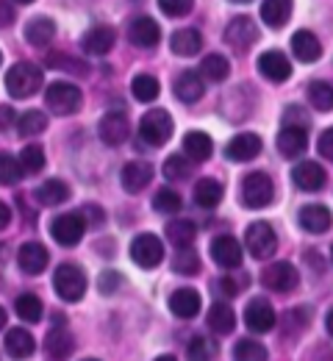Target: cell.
<instances>
[{
	"label": "cell",
	"mask_w": 333,
	"mask_h": 361,
	"mask_svg": "<svg viewBox=\"0 0 333 361\" xmlns=\"http://www.w3.org/2000/svg\"><path fill=\"white\" fill-rule=\"evenodd\" d=\"M291 180L303 192H320L325 186V180H328V173L317 161H300V164L291 167Z\"/></svg>",
	"instance_id": "cell-16"
},
{
	"label": "cell",
	"mask_w": 333,
	"mask_h": 361,
	"mask_svg": "<svg viewBox=\"0 0 333 361\" xmlns=\"http://www.w3.org/2000/svg\"><path fill=\"white\" fill-rule=\"evenodd\" d=\"M270 353L261 342L256 339H239L237 348H234V361H267Z\"/></svg>",
	"instance_id": "cell-41"
},
{
	"label": "cell",
	"mask_w": 333,
	"mask_h": 361,
	"mask_svg": "<svg viewBox=\"0 0 333 361\" xmlns=\"http://www.w3.org/2000/svg\"><path fill=\"white\" fill-rule=\"evenodd\" d=\"M331 259H333V247H331Z\"/></svg>",
	"instance_id": "cell-63"
},
{
	"label": "cell",
	"mask_w": 333,
	"mask_h": 361,
	"mask_svg": "<svg viewBox=\"0 0 333 361\" xmlns=\"http://www.w3.org/2000/svg\"><path fill=\"white\" fill-rule=\"evenodd\" d=\"M291 17V0H264L261 3V20L270 28H284Z\"/></svg>",
	"instance_id": "cell-30"
},
{
	"label": "cell",
	"mask_w": 333,
	"mask_h": 361,
	"mask_svg": "<svg viewBox=\"0 0 333 361\" xmlns=\"http://www.w3.org/2000/svg\"><path fill=\"white\" fill-rule=\"evenodd\" d=\"M20 161H23V167H25V173H39V170H45V150L39 147V145H25L23 147V153H20Z\"/></svg>",
	"instance_id": "cell-47"
},
{
	"label": "cell",
	"mask_w": 333,
	"mask_h": 361,
	"mask_svg": "<svg viewBox=\"0 0 333 361\" xmlns=\"http://www.w3.org/2000/svg\"><path fill=\"white\" fill-rule=\"evenodd\" d=\"M170 47H172L175 56H197L200 47H203V37H200V31H194V28H181V31L172 34Z\"/></svg>",
	"instance_id": "cell-31"
},
{
	"label": "cell",
	"mask_w": 333,
	"mask_h": 361,
	"mask_svg": "<svg viewBox=\"0 0 333 361\" xmlns=\"http://www.w3.org/2000/svg\"><path fill=\"white\" fill-rule=\"evenodd\" d=\"M97 134H100V139H103L108 147H117V145H122V142L128 139L131 123H128L125 114L108 111V114H103V120H100V126H97Z\"/></svg>",
	"instance_id": "cell-12"
},
{
	"label": "cell",
	"mask_w": 333,
	"mask_h": 361,
	"mask_svg": "<svg viewBox=\"0 0 333 361\" xmlns=\"http://www.w3.org/2000/svg\"><path fill=\"white\" fill-rule=\"evenodd\" d=\"M228 73H231V64H228V59L225 56H220V53H208L203 61H200V75L203 78H208V81H225L228 78Z\"/></svg>",
	"instance_id": "cell-35"
},
{
	"label": "cell",
	"mask_w": 333,
	"mask_h": 361,
	"mask_svg": "<svg viewBox=\"0 0 333 361\" xmlns=\"http://www.w3.org/2000/svg\"><path fill=\"white\" fill-rule=\"evenodd\" d=\"M120 283H122V278H120L117 270H103L97 275V289H100L103 295H114V292L120 289Z\"/></svg>",
	"instance_id": "cell-50"
},
{
	"label": "cell",
	"mask_w": 333,
	"mask_h": 361,
	"mask_svg": "<svg viewBox=\"0 0 333 361\" xmlns=\"http://www.w3.org/2000/svg\"><path fill=\"white\" fill-rule=\"evenodd\" d=\"M81 214H84V220H87L89 226H97V223H103V220H106L103 209H100V206H92V203H89V206H84V209H81Z\"/></svg>",
	"instance_id": "cell-54"
},
{
	"label": "cell",
	"mask_w": 333,
	"mask_h": 361,
	"mask_svg": "<svg viewBox=\"0 0 333 361\" xmlns=\"http://www.w3.org/2000/svg\"><path fill=\"white\" fill-rule=\"evenodd\" d=\"M11 114H14V111H11L8 106H3V131H6V126L11 123Z\"/></svg>",
	"instance_id": "cell-55"
},
{
	"label": "cell",
	"mask_w": 333,
	"mask_h": 361,
	"mask_svg": "<svg viewBox=\"0 0 333 361\" xmlns=\"http://www.w3.org/2000/svg\"><path fill=\"white\" fill-rule=\"evenodd\" d=\"M156 361H178V359H175V356H170V353H167V356H158V359H156Z\"/></svg>",
	"instance_id": "cell-59"
},
{
	"label": "cell",
	"mask_w": 333,
	"mask_h": 361,
	"mask_svg": "<svg viewBox=\"0 0 333 361\" xmlns=\"http://www.w3.org/2000/svg\"><path fill=\"white\" fill-rule=\"evenodd\" d=\"M244 245H247V250H250L253 259L264 262V259H270V256L275 253V247H278V236H275V231H272L270 223L258 220V223L247 226V231H244Z\"/></svg>",
	"instance_id": "cell-7"
},
{
	"label": "cell",
	"mask_w": 333,
	"mask_h": 361,
	"mask_svg": "<svg viewBox=\"0 0 333 361\" xmlns=\"http://www.w3.org/2000/svg\"><path fill=\"white\" fill-rule=\"evenodd\" d=\"M70 195H73V192H70V186L58 178L45 180V183L37 189V200H39L42 206H61V203H67V200H70Z\"/></svg>",
	"instance_id": "cell-33"
},
{
	"label": "cell",
	"mask_w": 333,
	"mask_h": 361,
	"mask_svg": "<svg viewBox=\"0 0 333 361\" xmlns=\"http://www.w3.org/2000/svg\"><path fill=\"white\" fill-rule=\"evenodd\" d=\"M48 128V114L39 111V109H31L25 114H20V123H17V131L23 136H37Z\"/></svg>",
	"instance_id": "cell-39"
},
{
	"label": "cell",
	"mask_w": 333,
	"mask_h": 361,
	"mask_svg": "<svg viewBox=\"0 0 333 361\" xmlns=\"http://www.w3.org/2000/svg\"><path fill=\"white\" fill-rule=\"evenodd\" d=\"M217 356V342L208 336H194L187 348V359L189 361H211Z\"/></svg>",
	"instance_id": "cell-43"
},
{
	"label": "cell",
	"mask_w": 333,
	"mask_h": 361,
	"mask_svg": "<svg viewBox=\"0 0 333 361\" xmlns=\"http://www.w3.org/2000/svg\"><path fill=\"white\" fill-rule=\"evenodd\" d=\"M131 259H134V264H139L144 270L158 267L164 262V245H161V239L156 233H139V236H134V242H131Z\"/></svg>",
	"instance_id": "cell-9"
},
{
	"label": "cell",
	"mask_w": 333,
	"mask_h": 361,
	"mask_svg": "<svg viewBox=\"0 0 333 361\" xmlns=\"http://www.w3.org/2000/svg\"><path fill=\"white\" fill-rule=\"evenodd\" d=\"M48 247L45 245H39V242H25L23 247H20V253H17V264H20V270L28 272V275H39V272L48 270Z\"/></svg>",
	"instance_id": "cell-18"
},
{
	"label": "cell",
	"mask_w": 333,
	"mask_h": 361,
	"mask_svg": "<svg viewBox=\"0 0 333 361\" xmlns=\"http://www.w3.org/2000/svg\"><path fill=\"white\" fill-rule=\"evenodd\" d=\"M53 286H56V292H58L61 300L78 303L84 298V292H87V275H84V270L78 264L64 262V264H58L56 272H53Z\"/></svg>",
	"instance_id": "cell-2"
},
{
	"label": "cell",
	"mask_w": 333,
	"mask_h": 361,
	"mask_svg": "<svg viewBox=\"0 0 333 361\" xmlns=\"http://www.w3.org/2000/svg\"><path fill=\"white\" fill-rule=\"evenodd\" d=\"M14 3H31V0H14Z\"/></svg>",
	"instance_id": "cell-60"
},
{
	"label": "cell",
	"mask_w": 333,
	"mask_h": 361,
	"mask_svg": "<svg viewBox=\"0 0 333 361\" xmlns=\"http://www.w3.org/2000/svg\"><path fill=\"white\" fill-rule=\"evenodd\" d=\"M172 272H178V275H197V272H200V259H197V253H194L191 247L178 250L175 259H172Z\"/></svg>",
	"instance_id": "cell-45"
},
{
	"label": "cell",
	"mask_w": 333,
	"mask_h": 361,
	"mask_svg": "<svg viewBox=\"0 0 333 361\" xmlns=\"http://www.w3.org/2000/svg\"><path fill=\"white\" fill-rule=\"evenodd\" d=\"M275 322H278V314H275V309L270 306V300L253 298V300L247 303V309H244V325H247L253 334H267V331L275 328Z\"/></svg>",
	"instance_id": "cell-10"
},
{
	"label": "cell",
	"mask_w": 333,
	"mask_h": 361,
	"mask_svg": "<svg viewBox=\"0 0 333 361\" xmlns=\"http://www.w3.org/2000/svg\"><path fill=\"white\" fill-rule=\"evenodd\" d=\"M53 37H56V23H53L50 17H34V20L25 25V39H28L31 45L45 47L53 42Z\"/></svg>",
	"instance_id": "cell-29"
},
{
	"label": "cell",
	"mask_w": 333,
	"mask_h": 361,
	"mask_svg": "<svg viewBox=\"0 0 333 361\" xmlns=\"http://www.w3.org/2000/svg\"><path fill=\"white\" fill-rule=\"evenodd\" d=\"M172 131H175V123H172L170 111H164V109H153V111H147V114L142 117V123H139V136H142L150 147H161V145H167L170 136H172Z\"/></svg>",
	"instance_id": "cell-4"
},
{
	"label": "cell",
	"mask_w": 333,
	"mask_h": 361,
	"mask_svg": "<svg viewBox=\"0 0 333 361\" xmlns=\"http://www.w3.org/2000/svg\"><path fill=\"white\" fill-rule=\"evenodd\" d=\"M275 186L267 173H250L241 180V200L247 209H264L267 203H272Z\"/></svg>",
	"instance_id": "cell-8"
},
{
	"label": "cell",
	"mask_w": 333,
	"mask_h": 361,
	"mask_svg": "<svg viewBox=\"0 0 333 361\" xmlns=\"http://www.w3.org/2000/svg\"><path fill=\"white\" fill-rule=\"evenodd\" d=\"M23 173H25V167H23L20 159H14L11 153H3V156H0V183H3V186L17 183V180L23 178Z\"/></svg>",
	"instance_id": "cell-44"
},
{
	"label": "cell",
	"mask_w": 333,
	"mask_h": 361,
	"mask_svg": "<svg viewBox=\"0 0 333 361\" xmlns=\"http://www.w3.org/2000/svg\"><path fill=\"white\" fill-rule=\"evenodd\" d=\"M308 100L314 109L320 111H331L333 109V87L325 81H311L308 84Z\"/></svg>",
	"instance_id": "cell-42"
},
{
	"label": "cell",
	"mask_w": 333,
	"mask_h": 361,
	"mask_svg": "<svg viewBox=\"0 0 333 361\" xmlns=\"http://www.w3.org/2000/svg\"><path fill=\"white\" fill-rule=\"evenodd\" d=\"M211 150H214V142H211L208 134H203V131H189V134L184 136V153L189 156L191 161H206V159L211 156Z\"/></svg>",
	"instance_id": "cell-34"
},
{
	"label": "cell",
	"mask_w": 333,
	"mask_h": 361,
	"mask_svg": "<svg viewBox=\"0 0 333 361\" xmlns=\"http://www.w3.org/2000/svg\"><path fill=\"white\" fill-rule=\"evenodd\" d=\"M48 64L53 70H64V73H78V75H87L89 67L78 59H67V56H58V53H50L48 56Z\"/></svg>",
	"instance_id": "cell-48"
},
{
	"label": "cell",
	"mask_w": 333,
	"mask_h": 361,
	"mask_svg": "<svg viewBox=\"0 0 333 361\" xmlns=\"http://www.w3.org/2000/svg\"><path fill=\"white\" fill-rule=\"evenodd\" d=\"M114 42H117V34H114L111 25H95V28H89V31L84 34L81 47H84L89 56H106V53L114 47Z\"/></svg>",
	"instance_id": "cell-23"
},
{
	"label": "cell",
	"mask_w": 333,
	"mask_h": 361,
	"mask_svg": "<svg viewBox=\"0 0 333 361\" xmlns=\"http://www.w3.org/2000/svg\"><path fill=\"white\" fill-rule=\"evenodd\" d=\"M320 156L322 159H328V161H333V128H328V131H322V136H320Z\"/></svg>",
	"instance_id": "cell-52"
},
{
	"label": "cell",
	"mask_w": 333,
	"mask_h": 361,
	"mask_svg": "<svg viewBox=\"0 0 333 361\" xmlns=\"http://www.w3.org/2000/svg\"><path fill=\"white\" fill-rule=\"evenodd\" d=\"M284 126H303V128H308L306 111H303V109H294V106H289V109H286Z\"/></svg>",
	"instance_id": "cell-51"
},
{
	"label": "cell",
	"mask_w": 333,
	"mask_h": 361,
	"mask_svg": "<svg viewBox=\"0 0 333 361\" xmlns=\"http://www.w3.org/2000/svg\"><path fill=\"white\" fill-rule=\"evenodd\" d=\"M189 176H191V167L181 153H172V156L164 161V178L167 180H187Z\"/></svg>",
	"instance_id": "cell-46"
},
{
	"label": "cell",
	"mask_w": 333,
	"mask_h": 361,
	"mask_svg": "<svg viewBox=\"0 0 333 361\" xmlns=\"http://www.w3.org/2000/svg\"><path fill=\"white\" fill-rule=\"evenodd\" d=\"M291 53L297 56V61L311 64V61H317L322 56V45H320V39L311 31H297L291 37Z\"/></svg>",
	"instance_id": "cell-27"
},
{
	"label": "cell",
	"mask_w": 333,
	"mask_h": 361,
	"mask_svg": "<svg viewBox=\"0 0 333 361\" xmlns=\"http://www.w3.org/2000/svg\"><path fill=\"white\" fill-rule=\"evenodd\" d=\"M14 312H17V317L20 319H25V322H39L42 319V300L37 298V295H31V292H25V295H20L17 300H14Z\"/></svg>",
	"instance_id": "cell-37"
},
{
	"label": "cell",
	"mask_w": 333,
	"mask_h": 361,
	"mask_svg": "<svg viewBox=\"0 0 333 361\" xmlns=\"http://www.w3.org/2000/svg\"><path fill=\"white\" fill-rule=\"evenodd\" d=\"M14 14H11V8H8V3H3V23L8 25V20H11Z\"/></svg>",
	"instance_id": "cell-56"
},
{
	"label": "cell",
	"mask_w": 333,
	"mask_h": 361,
	"mask_svg": "<svg viewBox=\"0 0 333 361\" xmlns=\"http://www.w3.org/2000/svg\"><path fill=\"white\" fill-rule=\"evenodd\" d=\"M258 153H261V136L258 134H239L225 147V156L231 161H237V164H244V161L256 159Z\"/></svg>",
	"instance_id": "cell-20"
},
{
	"label": "cell",
	"mask_w": 333,
	"mask_h": 361,
	"mask_svg": "<svg viewBox=\"0 0 333 361\" xmlns=\"http://www.w3.org/2000/svg\"><path fill=\"white\" fill-rule=\"evenodd\" d=\"M194 0H158V8L167 14V17H184L189 14Z\"/></svg>",
	"instance_id": "cell-49"
},
{
	"label": "cell",
	"mask_w": 333,
	"mask_h": 361,
	"mask_svg": "<svg viewBox=\"0 0 333 361\" xmlns=\"http://www.w3.org/2000/svg\"><path fill=\"white\" fill-rule=\"evenodd\" d=\"M84 103V94L75 84H67V81H53L45 92V106H48L53 114L58 117H70L81 109Z\"/></svg>",
	"instance_id": "cell-3"
},
{
	"label": "cell",
	"mask_w": 333,
	"mask_h": 361,
	"mask_svg": "<svg viewBox=\"0 0 333 361\" xmlns=\"http://www.w3.org/2000/svg\"><path fill=\"white\" fill-rule=\"evenodd\" d=\"M208 328H211L214 334H220V336L231 334V331L237 328V314H234V309H231L228 303H214V306L208 309Z\"/></svg>",
	"instance_id": "cell-32"
},
{
	"label": "cell",
	"mask_w": 333,
	"mask_h": 361,
	"mask_svg": "<svg viewBox=\"0 0 333 361\" xmlns=\"http://www.w3.org/2000/svg\"><path fill=\"white\" fill-rule=\"evenodd\" d=\"M258 73L272 84H284L286 78L291 75V61L281 50H264L258 56Z\"/></svg>",
	"instance_id": "cell-14"
},
{
	"label": "cell",
	"mask_w": 333,
	"mask_h": 361,
	"mask_svg": "<svg viewBox=\"0 0 333 361\" xmlns=\"http://www.w3.org/2000/svg\"><path fill=\"white\" fill-rule=\"evenodd\" d=\"M234 3H247V0H234Z\"/></svg>",
	"instance_id": "cell-61"
},
{
	"label": "cell",
	"mask_w": 333,
	"mask_h": 361,
	"mask_svg": "<svg viewBox=\"0 0 333 361\" xmlns=\"http://www.w3.org/2000/svg\"><path fill=\"white\" fill-rule=\"evenodd\" d=\"M241 283H244V278H241V281L231 278V275L220 278V289H222V295H231V298H237L239 292H241Z\"/></svg>",
	"instance_id": "cell-53"
},
{
	"label": "cell",
	"mask_w": 333,
	"mask_h": 361,
	"mask_svg": "<svg viewBox=\"0 0 333 361\" xmlns=\"http://www.w3.org/2000/svg\"><path fill=\"white\" fill-rule=\"evenodd\" d=\"M194 236H197V228H194L191 220H172V223L167 226V239H170L178 250L189 247L191 242H194Z\"/></svg>",
	"instance_id": "cell-36"
},
{
	"label": "cell",
	"mask_w": 333,
	"mask_h": 361,
	"mask_svg": "<svg viewBox=\"0 0 333 361\" xmlns=\"http://www.w3.org/2000/svg\"><path fill=\"white\" fill-rule=\"evenodd\" d=\"M131 92H134V97H137L139 103H153V100L158 97V92H161V84H158V78H153V75H147V73H139V75H134V81H131Z\"/></svg>",
	"instance_id": "cell-38"
},
{
	"label": "cell",
	"mask_w": 333,
	"mask_h": 361,
	"mask_svg": "<svg viewBox=\"0 0 333 361\" xmlns=\"http://www.w3.org/2000/svg\"><path fill=\"white\" fill-rule=\"evenodd\" d=\"M89 223L84 220L81 212H67V214H58L53 223H50V236L61 245V247H73L84 239Z\"/></svg>",
	"instance_id": "cell-6"
},
{
	"label": "cell",
	"mask_w": 333,
	"mask_h": 361,
	"mask_svg": "<svg viewBox=\"0 0 333 361\" xmlns=\"http://www.w3.org/2000/svg\"><path fill=\"white\" fill-rule=\"evenodd\" d=\"M39 90H42V70H39L37 64H31V61H17V64L8 67V73H6V92H8L11 97L23 100V97L37 94Z\"/></svg>",
	"instance_id": "cell-1"
},
{
	"label": "cell",
	"mask_w": 333,
	"mask_h": 361,
	"mask_svg": "<svg viewBox=\"0 0 333 361\" xmlns=\"http://www.w3.org/2000/svg\"><path fill=\"white\" fill-rule=\"evenodd\" d=\"M300 226L306 228L308 233H325V231H331V226H333V214L325 206H320V203L303 206V209H300Z\"/></svg>",
	"instance_id": "cell-26"
},
{
	"label": "cell",
	"mask_w": 333,
	"mask_h": 361,
	"mask_svg": "<svg viewBox=\"0 0 333 361\" xmlns=\"http://www.w3.org/2000/svg\"><path fill=\"white\" fill-rule=\"evenodd\" d=\"M75 350V336L67 331V319L61 317V312H53V328L45 336V353L50 361H67Z\"/></svg>",
	"instance_id": "cell-5"
},
{
	"label": "cell",
	"mask_w": 333,
	"mask_h": 361,
	"mask_svg": "<svg viewBox=\"0 0 333 361\" xmlns=\"http://www.w3.org/2000/svg\"><path fill=\"white\" fill-rule=\"evenodd\" d=\"M172 92H175V97H178L181 103H197V100L203 97V92H206L203 90V75L194 73V70H187V73L175 75Z\"/></svg>",
	"instance_id": "cell-24"
},
{
	"label": "cell",
	"mask_w": 333,
	"mask_h": 361,
	"mask_svg": "<svg viewBox=\"0 0 333 361\" xmlns=\"http://www.w3.org/2000/svg\"><path fill=\"white\" fill-rule=\"evenodd\" d=\"M297 281H300L297 267L289 264V262H275V264H270L267 270L261 272V283L270 292H291L297 286Z\"/></svg>",
	"instance_id": "cell-11"
},
{
	"label": "cell",
	"mask_w": 333,
	"mask_h": 361,
	"mask_svg": "<svg viewBox=\"0 0 333 361\" xmlns=\"http://www.w3.org/2000/svg\"><path fill=\"white\" fill-rule=\"evenodd\" d=\"M3 348H6V353L14 361H25L34 356L37 342H34V336L25 328H8L3 334Z\"/></svg>",
	"instance_id": "cell-17"
},
{
	"label": "cell",
	"mask_w": 333,
	"mask_h": 361,
	"mask_svg": "<svg viewBox=\"0 0 333 361\" xmlns=\"http://www.w3.org/2000/svg\"><path fill=\"white\" fill-rule=\"evenodd\" d=\"M128 39L137 47H156L161 39V28L153 17H134L128 25Z\"/></svg>",
	"instance_id": "cell-19"
},
{
	"label": "cell",
	"mask_w": 333,
	"mask_h": 361,
	"mask_svg": "<svg viewBox=\"0 0 333 361\" xmlns=\"http://www.w3.org/2000/svg\"><path fill=\"white\" fill-rule=\"evenodd\" d=\"M84 361H97V359H84Z\"/></svg>",
	"instance_id": "cell-62"
},
{
	"label": "cell",
	"mask_w": 333,
	"mask_h": 361,
	"mask_svg": "<svg viewBox=\"0 0 333 361\" xmlns=\"http://www.w3.org/2000/svg\"><path fill=\"white\" fill-rule=\"evenodd\" d=\"M256 39H258V25L253 23V17L239 14L225 28V42L231 47H237V50H247Z\"/></svg>",
	"instance_id": "cell-13"
},
{
	"label": "cell",
	"mask_w": 333,
	"mask_h": 361,
	"mask_svg": "<svg viewBox=\"0 0 333 361\" xmlns=\"http://www.w3.org/2000/svg\"><path fill=\"white\" fill-rule=\"evenodd\" d=\"M122 189L128 192V195H139L144 186L153 180V167L147 164V161H128L125 167H122Z\"/></svg>",
	"instance_id": "cell-22"
},
{
	"label": "cell",
	"mask_w": 333,
	"mask_h": 361,
	"mask_svg": "<svg viewBox=\"0 0 333 361\" xmlns=\"http://www.w3.org/2000/svg\"><path fill=\"white\" fill-rule=\"evenodd\" d=\"M0 209H3V228H8V220H11V214H8V206L3 203Z\"/></svg>",
	"instance_id": "cell-57"
},
{
	"label": "cell",
	"mask_w": 333,
	"mask_h": 361,
	"mask_svg": "<svg viewBox=\"0 0 333 361\" xmlns=\"http://www.w3.org/2000/svg\"><path fill=\"white\" fill-rule=\"evenodd\" d=\"M211 259L225 270H237L241 264V247H239V242L231 233H220L211 242Z\"/></svg>",
	"instance_id": "cell-15"
},
{
	"label": "cell",
	"mask_w": 333,
	"mask_h": 361,
	"mask_svg": "<svg viewBox=\"0 0 333 361\" xmlns=\"http://www.w3.org/2000/svg\"><path fill=\"white\" fill-rule=\"evenodd\" d=\"M200 309H203V300H200V295L194 289H175L170 295V312L175 317H181V319L197 317Z\"/></svg>",
	"instance_id": "cell-25"
},
{
	"label": "cell",
	"mask_w": 333,
	"mask_h": 361,
	"mask_svg": "<svg viewBox=\"0 0 333 361\" xmlns=\"http://www.w3.org/2000/svg\"><path fill=\"white\" fill-rule=\"evenodd\" d=\"M222 195H225V189H222L220 180L200 178L194 183V203H197L200 209H214V206H220V203H222Z\"/></svg>",
	"instance_id": "cell-28"
},
{
	"label": "cell",
	"mask_w": 333,
	"mask_h": 361,
	"mask_svg": "<svg viewBox=\"0 0 333 361\" xmlns=\"http://www.w3.org/2000/svg\"><path fill=\"white\" fill-rule=\"evenodd\" d=\"M181 206H184V197H181L175 189H158V192L153 195V209H156L158 214H178Z\"/></svg>",
	"instance_id": "cell-40"
},
{
	"label": "cell",
	"mask_w": 333,
	"mask_h": 361,
	"mask_svg": "<svg viewBox=\"0 0 333 361\" xmlns=\"http://www.w3.org/2000/svg\"><path fill=\"white\" fill-rule=\"evenodd\" d=\"M325 325H328V334L333 336V309H331V314H328V319H325Z\"/></svg>",
	"instance_id": "cell-58"
},
{
	"label": "cell",
	"mask_w": 333,
	"mask_h": 361,
	"mask_svg": "<svg viewBox=\"0 0 333 361\" xmlns=\"http://www.w3.org/2000/svg\"><path fill=\"white\" fill-rule=\"evenodd\" d=\"M308 147V128L303 126H284L278 134V150L286 159H297Z\"/></svg>",
	"instance_id": "cell-21"
}]
</instances>
